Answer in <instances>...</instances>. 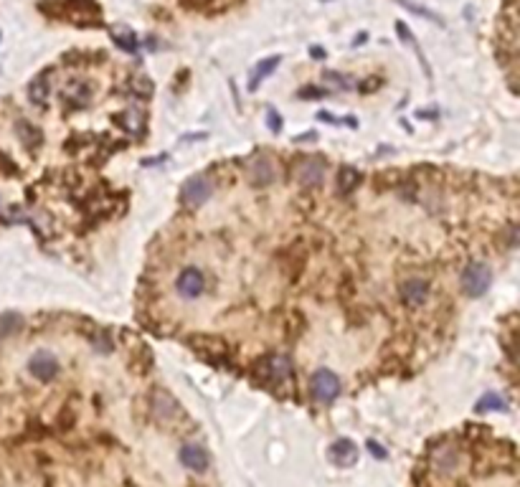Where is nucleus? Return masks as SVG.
<instances>
[{
	"label": "nucleus",
	"instance_id": "obj_1",
	"mask_svg": "<svg viewBox=\"0 0 520 487\" xmlns=\"http://www.w3.org/2000/svg\"><path fill=\"white\" fill-rule=\"evenodd\" d=\"M257 373H259V378L264 384H277V386L292 384V376H295L290 358H284V355H267V358H261L259 366H257Z\"/></svg>",
	"mask_w": 520,
	"mask_h": 487
},
{
	"label": "nucleus",
	"instance_id": "obj_2",
	"mask_svg": "<svg viewBox=\"0 0 520 487\" xmlns=\"http://www.w3.org/2000/svg\"><path fill=\"white\" fill-rule=\"evenodd\" d=\"M490 284H492V272L487 264L472 262V264L465 266V272H462V289H465L469 297L485 295V292L490 289Z\"/></svg>",
	"mask_w": 520,
	"mask_h": 487
},
{
	"label": "nucleus",
	"instance_id": "obj_3",
	"mask_svg": "<svg viewBox=\"0 0 520 487\" xmlns=\"http://www.w3.org/2000/svg\"><path fill=\"white\" fill-rule=\"evenodd\" d=\"M312 396L318 401H322V404H330V401L340 393V381H338V376H335L333 370L327 368H320L318 373H312Z\"/></svg>",
	"mask_w": 520,
	"mask_h": 487
},
{
	"label": "nucleus",
	"instance_id": "obj_4",
	"mask_svg": "<svg viewBox=\"0 0 520 487\" xmlns=\"http://www.w3.org/2000/svg\"><path fill=\"white\" fill-rule=\"evenodd\" d=\"M211 193H214L211 180H206V178H191V180L183 185V191H180V200H183L186 206L196 208V206H203V203L211 198Z\"/></svg>",
	"mask_w": 520,
	"mask_h": 487
},
{
	"label": "nucleus",
	"instance_id": "obj_5",
	"mask_svg": "<svg viewBox=\"0 0 520 487\" xmlns=\"http://www.w3.org/2000/svg\"><path fill=\"white\" fill-rule=\"evenodd\" d=\"M297 180L305 188H312V185H320L322 183V178H325V162L318 160V157H305V160H300L297 165Z\"/></svg>",
	"mask_w": 520,
	"mask_h": 487
},
{
	"label": "nucleus",
	"instance_id": "obj_6",
	"mask_svg": "<svg viewBox=\"0 0 520 487\" xmlns=\"http://www.w3.org/2000/svg\"><path fill=\"white\" fill-rule=\"evenodd\" d=\"M203 284H206V280H203L201 269H196V266L183 269L178 277V292H180V297H186V300H196V297L201 295Z\"/></svg>",
	"mask_w": 520,
	"mask_h": 487
},
{
	"label": "nucleus",
	"instance_id": "obj_7",
	"mask_svg": "<svg viewBox=\"0 0 520 487\" xmlns=\"http://www.w3.org/2000/svg\"><path fill=\"white\" fill-rule=\"evenodd\" d=\"M28 370H31V376L38 378V381H51V378L59 373V363L49 353H36L28 361Z\"/></svg>",
	"mask_w": 520,
	"mask_h": 487
},
{
	"label": "nucleus",
	"instance_id": "obj_8",
	"mask_svg": "<svg viewBox=\"0 0 520 487\" xmlns=\"http://www.w3.org/2000/svg\"><path fill=\"white\" fill-rule=\"evenodd\" d=\"M330 462L338 467H353L358 462V447L350 439H338L327 452Z\"/></svg>",
	"mask_w": 520,
	"mask_h": 487
},
{
	"label": "nucleus",
	"instance_id": "obj_9",
	"mask_svg": "<svg viewBox=\"0 0 520 487\" xmlns=\"http://www.w3.org/2000/svg\"><path fill=\"white\" fill-rule=\"evenodd\" d=\"M401 300L406 307H419V305L426 302V297H429V284L424 280H409L401 284Z\"/></svg>",
	"mask_w": 520,
	"mask_h": 487
},
{
	"label": "nucleus",
	"instance_id": "obj_10",
	"mask_svg": "<svg viewBox=\"0 0 520 487\" xmlns=\"http://www.w3.org/2000/svg\"><path fill=\"white\" fill-rule=\"evenodd\" d=\"M180 462H183L188 470H193V472H203L208 467V454L201 444H186V447L180 450Z\"/></svg>",
	"mask_w": 520,
	"mask_h": 487
},
{
	"label": "nucleus",
	"instance_id": "obj_11",
	"mask_svg": "<svg viewBox=\"0 0 520 487\" xmlns=\"http://www.w3.org/2000/svg\"><path fill=\"white\" fill-rule=\"evenodd\" d=\"M275 180V165L267 160V157H259V160L252 162V183L254 185H269Z\"/></svg>",
	"mask_w": 520,
	"mask_h": 487
},
{
	"label": "nucleus",
	"instance_id": "obj_12",
	"mask_svg": "<svg viewBox=\"0 0 520 487\" xmlns=\"http://www.w3.org/2000/svg\"><path fill=\"white\" fill-rule=\"evenodd\" d=\"M358 183H361V173L356 168H350V165H343L340 173H338V193L350 196L358 188Z\"/></svg>",
	"mask_w": 520,
	"mask_h": 487
},
{
	"label": "nucleus",
	"instance_id": "obj_13",
	"mask_svg": "<svg viewBox=\"0 0 520 487\" xmlns=\"http://www.w3.org/2000/svg\"><path fill=\"white\" fill-rule=\"evenodd\" d=\"M49 71H44V74H38L36 79L31 81V87H28V96H31V102L38 104V107H44L46 99H49Z\"/></svg>",
	"mask_w": 520,
	"mask_h": 487
},
{
	"label": "nucleus",
	"instance_id": "obj_14",
	"mask_svg": "<svg viewBox=\"0 0 520 487\" xmlns=\"http://www.w3.org/2000/svg\"><path fill=\"white\" fill-rule=\"evenodd\" d=\"M279 56H269V59H264V61H259L257 64V69L252 71V76H249V89H257L261 84V79H267L272 71H275L277 67H279Z\"/></svg>",
	"mask_w": 520,
	"mask_h": 487
},
{
	"label": "nucleus",
	"instance_id": "obj_15",
	"mask_svg": "<svg viewBox=\"0 0 520 487\" xmlns=\"http://www.w3.org/2000/svg\"><path fill=\"white\" fill-rule=\"evenodd\" d=\"M18 135H21V140L28 145V148H38L41 145V140H44V135H41V130L38 127H33L31 122H26V119H18Z\"/></svg>",
	"mask_w": 520,
	"mask_h": 487
},
{
	"label": "nucleus",
	"instance_id": "obj_16",
	"mask_svg": "<svg viewBox=\"0 0 520 487\" xmlns=\"http://www.w3.org/2000/svg\"><path fill=\"white\" fill-rule=\"evenodd\" d=\"M89 94H92V89H89V84H84V81H74V84L67 89V99L71 104L76 102L79 107L89 102Z\"/></svg>",
	"mask_w": 520,
	"mask_h": 487
},
{
	"label": "nucleus",
	"instance_id": "obj_17",
	"mask_svg": "<svg viewBox=\"0 0 520 487\" xmlns=\"http://www.w3.org/2000/svg\"><path fill=\"white\" fill-rule=\"evenodd\" d=\"M130 89H132L135 96H140V99H150V96H153V92H155V84H153L148 76H135L132 84H130Z\"/></svg>",
	"mask_w": 520,
	"mask_h": 487
},
{
	"label": "nucleus",
	"instance_id": "obj_18",
	"mask_svg": "<svg viewBox=\"0 0 520 487\" xmlns=\"http://www.w3.org/2000/svg\"><path fill=\"white\" fill-rule=\"evenodd\" d=\"M112 36H114V41H117L119 49H125V51H135V49H137V36H135L132 31L114 28V31H112Z\"/></svg>",
	"mask_w": 520,
	"mask_h": 487
},
{
	"label": "nucleus",
	"instance_id": "obj_19",
	"mask_svg": "<svg viewBox=\"0 0 520 487\" xmlns=\"http://www.w3.org/2000/svg\"><path fill=\"white\" fill-rule=\"evenodd\" d=\"M117 122L125 127V130H130V133L142 130V114L135 110H127V112H122V114H117Z\"/></svg>",
	"mask_w": 520,
	"mask_h": 487
},
{
	"label": "nucleus",
	"instance_id": "obj_20",
	"mask_svg": "<svg viewBox=\"0 0 520 487\" xmlns=\"http://www.w3.org/2000/svg\"><path fill=\"white\" fill-rule=\"evenodd\" d=\"M498 409H505V399L498 393H485L483 399L477 401V411H498Z\"/></svg>",
	"mask_w": 520,
	"mask_h": 487
},
{
	"label": "nucleus",
	"instance_id": "obj_21",
	"mask_svg": "<svg viewBox=\"0 0 520 487\" xmlns=\"http://www.w3.org/2000/svg\"><path fill=\"white\" fill-rule=\"evenodd\" d=\"M401 6H406L411 10V13H419V15H424V18H429L431 23H439L442 18H439L437 13H431V10H426V8H419V6H414V3H409V0H399Z\"/></svg>",
	"mask_w": 520,
	"mask_h": 487
},
{
	"label": "nucleus",
	"instance_id": "obj_22",
	"mask_svg": "<svg viewBox=\"0 0 520 487\" xmlns=\"http://www.w3.org/2000/svg\"><path fill=\"white\" fill-rule=\"evenodd\" d=\"M327 92L325 89H320V87H305V89H300V96L302 99H320V96H325Z\"/></svg>",
	"mask_w": 520,
	"mask_h": 487
},
{
	"label": "nucleus",
	"instance_id": "obj_23",
	"mask_svg": "<svg viewBox=\"0 0 520 487\" xmlns=\"http://www.w3.org/2000/svg\"><path fill=\"white\" fill-rule=\"evenodd\" d=\"M267 122H269V130H272V133H282V117H279L275 110L267 112Z\"/></svg>",
	"mask_w": 520,
	"mask_h": 487
},
{
	"label": "nucleus",
	"instance_id": "obj_24",
	"mask_svg": "<svg viewBox=\"0 0 520 487\" xmlns=\"http://www.w3.org/2000/svg\"><path fill=\"white\" fill-rule=\"evenodd\" d=\"M368 450H371V454L373 457H379V459H386V450L381 447V444H376V442H368Z\"/></svg>",
	"mask_w": 520,
	"mask_h": 487
},
{
	"label": "nucleus",
	"instance_id": "obj_25",
	"mask_svg": "<svg viewBox=\"0 0 520 487\" xmlns=\"http://www.w3.org/2000/svg\"><path fill=\"white\" fill-rule=\"evenodd\" d=\"M310 56H312V59H325V51H322V49H318V46H312Z\"/></svg>",
	"mask_w": 520,
	"mask_h": 487
},
{
	"label": "nucleus",
	"instance_id": "obj_26",
	"mask_svg": "<svg viewBox=\"0 0 520 487\" xmlns=\"http://www.w3.org/2000/svg\"><path fill=\"white\" fill-rule=\"evenodd\" d=\"M368 81H371V84H363V87H358V89H361V92H373V89L379 87V79H368Z\"/></svg>",
	"mask_w": 520,
	"mask_h": 487
},
{
	"label": "nucleus",
	"instance_id": "obj_27",
	"mask_svg": "<svg viewBox=\"0 0 520 487\" xmlns=\"http://www.w3.org/2000/svg\"><path fill=\"white\" fill-rule=\"evenodd\" d=\"M307 140H318V135L307 133V135H300V137H295V142H307Z\"/></svg>",
	"mask_w": 520,
	"mask_h": 487
}]
</instances>
